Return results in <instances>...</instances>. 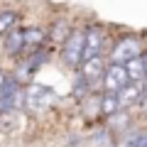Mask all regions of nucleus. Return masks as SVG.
<instances>
[{"instance_id": "nucleus-12", "label": "nucleus", "mask_w": 147, "mask_h": 147, "mask_svg": "<svg viewBox=\"0 0 147 147\" xmlns=\"http://www.w3.org/2000/svg\"><path fill=\"white\" fill-rule=\"evenodd\" d=\"M42 44H44V34H42V30H25V47H27V49L42 47Z\"/></svg>"}, {"instance_id": "nucleus-7", "label": "nucleus", "mask_w": 147, "mask_h": 147, "mask_svg": "<svg viewBox=\"0 0 147 147\" xmlns=\"http://www.w3.org/2000/svg\"><path fill=\"white\" fill-rule=\"evenodd\" d=\"M142 96H145L142 84H132V81H130V84H127L125 88L118 93V98H120V105H123V108H127V105H135Z\"/></svg>"}, {"instance_id": "nucleus-9", "label": "nucleus", "mask_w": 147, "mask_h": 147, "mask_svg": "<svg viewBox=\"0 0 147 147\" xmlns=\"http://www.w3.org/2000/svg\"><path fill=\"white\" fill-rule=\"evenodd\" d=\"M118 147H147V132L145 130L125 132V135L118 140Z\"/></svg>"}, {"instance_id": "nucleus-16", "label": "nucleus", "mask_w": 147, "mask_h": 147, "mask_svg": "<svg viewBox=\"0 0 147 147\" xmlns=\"http://www.w3.org/2000/svg\"><path fill=\"white\" fill-rule=\"evenodd\" d=\"M142 59H145V69H147V57H142Z\"/></svg>"}, {"instance_id": "nucleus-14", "label": "nucleus", "mask_w": 147, "mask_h": 147, "mask_svg": "<svg viewBox=\"0 0 147 147\" xmlns=\"http://www.w3.org/2000/svg\"><path fill=\"white\" fill-rule=\"evenodd\" d=\"M5 81H7V76L0 71V93H3V88H5Z\"/></svg>"}, {"instance_id": "nucleus-10", "label": "nucleus", "mask_w": 147, "mask_h": 147, "mask_svg": "<svg viewBox=\"0 0 147 147\" xmlns=\"http://www.w3.org/2000/svg\"><path fill=\"white\" fill-rule=\"evenodd\" d=\"M120 108H123V105H120L118 93H105L103 98H100V113H103V115L113 118V115H118V110H120Z\"/></svg>"}, {"instance_id": "nucleus-15", "label": "nucleus", "mask_w": 147, "mask_h": 147, "mask_svg": "<svg viewBox=\"0 0 147 147\" xmlns=\"http://www.w3.org/2000/svg\"><path fill=\"white\" fill-rule=\"evenodd\" d=\"M142 88H145V98H147V79L142 81Z\"/></svg>"}, {"instance_id": "nucleus-13", "label": "nucleus", "mask_w": 147, "mask_h": 147, "mask_svg": "<svg viewBox=\"0 0 147 147\" xmlns=\"http://www.w3.org/2000/svg\"><path fill=\"white\" fill-rule=\"evenodd\" d=\"M15 22H17L15 12H0V34H10Z\"/></svg>"}, {"instance_id": "nucleus-3", "label": "nucleus", "mask_w": 147, "mask_h": 147, "mask_svg": "<svg viewBox=\"0 0 147 147\" xmlns=\"http://www.w3.org/2000/svg\"><path fill=\"white\" fill-rule=\"evenodd\" d=\"M103 84H105V93H120L127 84H130V76H127V69L123 64H110L108 71L103 76Z\"/></svg>"}, {"instance_id": "nucleus-5", "label": "nucleus", "mask_w": 147, "mask_h": 147, "mask_svg": "<svg viewBox=\"0 0 147 147\" xmlns=\"http://www.w3.org/2000/svg\"><path fill=\"white\" fill-rule=\"evenodd\" d=\"M81 76H84V81H98L100 76H105V64L100 57H93V59H86V61H81Z\"/></svg>"}, {"instance_id": "nucleus-1", "label": "nucleus", "mask_w": 147, "mask_h": 147, "mask_svg": "<svg viewBox=\"0 0 147 147\" xmlns=\"http://www.w3.org/2000/svg\"><path fill=\"white\" fill-rule=\"evenodd\" d=\"M54 100H57V93H54V88H49V86L32 84L30 88H27V105H30V108H34V110L49 108Z\"/></svg>"}, {"instance_id": "nucleus-11", "label": "nucleus", "mask_w": 147, "mask_h": 147, "mask_svg": "<svg viewBox=\"0 0 147 147\" xmlns=\"http://www.w3.org/2000/svg\"><path fill=\"white\" fill-rule=\"evenodd\" d=\"M25 47V32H10V37L5 39V49L10 54H17Z\"/></svg>"}, {"instance_id": "nucleus-8", "label": "nucleus", "mask_w": 147, "mask_h": 147, "mask_svg": "<svg viewBox=\"0 0 147 147\" xmlns=\"http://www.w3.org/2000/svg\"><path fill=\"white\" fill-rule=\"evenodd\" d=\"M125 69H127V76H130L132 84H140V81L147 79V69H145V59H142V57H137V59H132V61H127Z\"/></svg>"}, {"instance_id": "nucleus-6", "label": "nucleus", "mask_w": 147, "mask_h": 147, "mask_svg": "<svg viewBox=\"0 0 147 147\" xmlns=\"http://www.w3.org/2000/svg\"><path fill=\"white\" fill-rule=\"evenodd\" d=\"M100 47H103V30H100V27H88V32H86V52H84V61H86V59L98 57Z\"/></svg>"}, {"instance_id": "nucleus-4", "label": "nucleus", "mask_w": 147, "mask_h": 147, "mask_svg": "<svg viewBox=\"0 0 147 147\" xmlns=\"http://www.w3.org/2000/svg\"><path fill=\"white\" fill-rule=\"evenodd\" d=\"M137 57H140V42L132 39V37L120 39V42L115 44V49H113V64H123V66H125L127 61H132V59H137Z\"/></svg>"}, {"instance_id": "nucleus-2", "label": "nucleus", "mask_w": 147, "mask_h": 147, "mask_svg": "<svg viewBox=\"0 0 147 147\" xmlns=\"http://www.w3.org/2000/svg\"><path fill=\"white\" fill-rule=\"evenodd\" d=\"M84 52H86V32H74L64 44V61L69 66H76L79 61H84Z\"/></svg>"}]
</instances>
